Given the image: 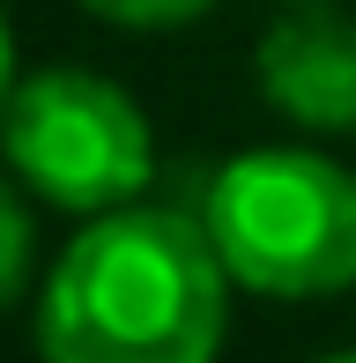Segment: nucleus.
<instances>
[{"instance_id": "obj_3", "label": "nucleus", "mask_w": 356, "mask_h": 363, "mask_svg": "<svg viewBox=\"0 0 356 363\" xmlns=\"http://www.w3.org/2000/svg\"><path fill=\"white\" fill-rule=\"evenodd\" d=\"M0 171L52 216H111L156 186V126L134 89L82 60L23 67L0 111Z\"/></svg>"}, {"instance_id": "obj_5", "label": "nucleus", "mask_w": 356, "mask_h": 363, "mask_svg": "<svg viewBox=\"0 0 356 363\" xmlns=\"http://www.w3.org/2000/svg\"><path fill=\"white\" fill-rule=\"evenodd\" d=\"M30 274H38V201L0 171V311L23 304Z\"/></svg>"}, {"instance_id": "obj_2", "label": "nucleus", "mask_w": 356, "mask_h": 363, "mask_svg": "<svg viewBox=\"0 0 356 363\" xmlns=\"http://www.w3.org/2000/svg\"><path fill=\"white\" fill-rule=\"evenodd\" d=\"M201 230L230 289L274 304H319L356 289V171L327 148H238L201 186Z\"/></svg>"}, {"instance_id": "obj_9", "label": "nucleus", "mask_w": 356, "mask_h": 363, "mask_svg": "<svg viewBox=\"0 0 356 363\" xmlns=\"http://www.w3.org/2000/svg\"><path fill=\"white\" fill-rule=\"evenodd\" d=\"M274 8H312V0H274Z\"/></svg>"}, {"instance_id": "obj_4", "label": "nucleus", "mask_w": 356, "mask_h": 363, "mask_svg": "<svg viewBox=\"0 0 356 363\" xmlns=\"http://www.w3.org/2000/svg\"><path fill=\"white\" fill-rule=\"evenodd\" d=\"M252 89L297 134H349L356 126V15L349 0L282 8L252 45Z\"/></svg>"}, {"instance_id": "obj_7", "label": "nucleus", "mask_w": 356, "mask_h": 363, "mask_svg": "<svg viewBox=\"0 0 356 363\" xmlns=\"http://www.w3.org/2000/svg\"><path fill=\"white\" fill-rule=\"evenodd\" d=\"M15 82H23V60H15V30H8V8H0V111H8Z\"/></svg>"}, {"instance_id": "obj_6", "label": "nucleus", "mask_w": 356, "mask_h": 363, "mask_svg": "<svg viewBox=\"0 0 356 363\" xmlns=\"http://www.w3.org/2000/svg\"><path fill=\"white\" fill-rule=\"evenodd\" d=\"M74 8L111 30H186L201 15H216V0H74Z\"/></svg>"}, {"instance_id": "obj_1", "label": "nucleus", "mask_w": 356, "mask_h": 363, "mask_svg": "<svg viewBox=\"0 0 356 363\" xmlns=\"http://www.w3.org/2000/svg\"><path fill=\"white\" fill-rule=\"evenodd\" d=\"M38 363H216L230 341V274L193 208L89 216L30 304Z\"/></svg>"}, {"instance_id": "obj_8", "label": "nucleus", "mask_w": 356, "mask_h": 363, "mask_svg": "<svg viewBox=\"0 0 356 363\" xmlns=\"http://www.w3.org/2000/svg\"><path fill=\"white\" fill-rule=\"evenodd\" d=\"M319 363H356V349H327V356H319Z\"/></svg>"}]
</instances>
